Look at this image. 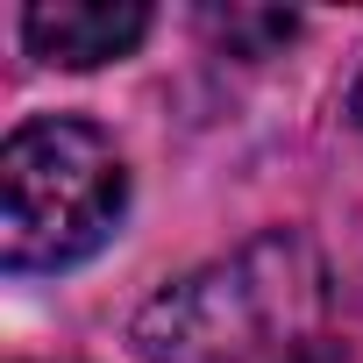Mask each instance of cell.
<instances>
[{"instance_id":"cell-1","label":"cell","mask_w":363,"mask_h":363,"mask_svg":"<svg viewBox=\"0 0 363 363\" xmlns=\"http://www.w3.org/2000/svg\"><path fill=\"white\" fill-rule=\"evenodd\" d=\"M328 306V264L299 228H271L235 257L164 285L135 313L150 363H285L313 342Z\"/></svg>"},{"instance_id":"cell-2","label":"cell","mask_w":363,"mask_h":363,"mask_svg":"<svg viewBox=\"0 0 363 363\" xmlns=\"http://www.w3.org/2000/svg\"><path fill=\"white\" fill-rule=\"evenodd\" d=\"M128 207V171L93 121L43 114L0 150V264L65 271L93 257Z\"/></svg>"},{"instance_id":"cell-3","label":"cell","mask_w":363,"mask_h":363,"mask_svg":"<svg viewBox=\"0 0 363 363\" xmlns=\"http://www.w3.org/2000/svg\"><path fill=\"white\" fill-rule=\"evenodd\" d=\"M143 29H150L143 0H36L22 15V43L65 72H93L107 57H128L143 43Z\"/></svg>"},{"instance_id":"cell-4","label":"cell","mask_w":363,"mask_h":363,"mask_svg":"<svg viewBox=\"0 0 363 363\" xmlns=\"http://www.w3.org/2000/svg\"><path fill=\"white\" fill-rule=\"evenodd\" d=\"M207 29L235 50V57H264L271 43H285L299 22L292 15H257V8H228V15H207Z\"/></svg>"},{"instance_id":"cell-5","label":"cell","mask_w":363,"mask_h":363,"mask_svg":"<svg viewBox=\"0 0 363 363\" xmlns=\"http://www.w3.org/2000/svg\"><path fill=\"white\" fill-rule=\"evenodd\" d=\"M349 114H356V121H363V79H356V93H349Z\"/></svg>"}]
</instances>
